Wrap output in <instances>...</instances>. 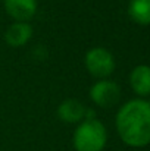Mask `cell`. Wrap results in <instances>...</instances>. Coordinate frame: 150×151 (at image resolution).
<instances>
[{
  "label": "cell",
  "mask_w": 150,
  "mask_h": 151,
  "mask_svg": "<svg viewBox=\"0 0 150 151\" xmlns=\"http://www.w3.org/2000/svg\"><path fill=\"white\" fill-rule=\"evenodd\" d=\"M115 126L124 144L141 148L150 144V101L134 99L116 113Z\"/></svg>",
  "instance_id": "cell-1"
},
{
  "label": "cell",
  "mask_w": 150,
  "mask_h": 151,
  "mask_svg": "<svg viewBox=\"0 0 150 151\" xmlns=\"http://www.w3.org/2000/svg\"><path fill=\"white\" fill-rule=\"evenodd\" d=\"M107 142V131L99 119H84L74 131L75 151H103Z\"/></svg>",
  "instance_id": "cell-2"
},
{
  "label": "cell",
  "mask_w": 150,
  "mask_h": 151,
  "mask_svg": "<svg viewBox=\"0 0 150 151\" xmlns=\"http://www.w3.org/2000/svg\"><path fill=\"white\" fill-rule=\"evenodd\" d=\"M88 73L97 79H107L115 70V57L104 47H93L86 53L84 57Z\"/></svg>",
  "instance_id": "cell-3"
},
{
  "label": "cell",
  "mask_w": 150,
  "mask_h": 151,
  "mask_svg": "<svg viewBox=\"0 0 150 151\" xmlns=\"http://www.w3.org/2000/svg\"><path fill=\"white\" fill-rule=\"evenodd\" d=\"M121 97V88L116 82L110 79H99L90 88V99L91 101L103 109L113 107Z\"/></svg>",
  "instance_id": "cell-4"
},
{
  "label": "cell",
  "mask_w": 150,
  "mask_h": 151,
  "mask_svg": "<svg viewBox=\"0 0 150 151\" xmlns=\"http://www.w3.org/2000/svg\"><path fill=\"white\" fill-rule=\"evenodd\" d=\"M6 13L15 22H28L37 13V0H3Z\"/></svg>",
  "instance_id": "cell-5"
},
{
  "label": "cell",
  "mask_w": 150,
  "mask_h": 151,
  "mask_svg": "<svg viewBox=\"0 0 150 151\" xmlns=\"http://www.w3.org/2000/svg\"><path fill=\"white\" fill-rule=\"evenodd\" d=\"M87 109L81 101L75 99H66L57 107V116L65 123H80L87 116Z\"/></svg>",
  "instance_id": "cell-6"
},
{
  "label": "cell",
  "mask_w": 150,
  "mask_h": 151,
  "mask_svg": "<svg viewBox=\"0 0 150 151\" xmlns=\"http://www.w3.org/2000/svg\"><path fill=\"white\" fill-rule=\"evenodd\" d=\"M31 35L33 27L30 22H13L4 32V41L10 47H22L30 41Z\"/></svg>",
  "instance_id": "cell-7"
},
{
  "label": "cell",
  "mask_w": 150,
  "mask_h": 151,
  "mask_svg": "<svg viewBox=\"0 0 150 151\" xmlns=\"http://www.w3.org/2000/svg\"><path fill=\"white\" fill-rule=\"evenodd\" d=\"M130 85L140 97L150 96V66L138 65L130 73Z\"/></svg>",
  "instance_id": "cell-8"
},
{
  "label": "cell",
  "mask_w": 150,
  "mask_h": 151,
  "mask_svg": "<svg viewBox=\"0 0 150 151\" xmlns=\"http://www.w3.org/2000/svg\"><path fill=\"white\" fill-rule=\"evenodd\" d=\"M128 15L138 25H150V0H130Z\"/></svg>",
  "instance_id": "cell-9"
}]
</instances>
